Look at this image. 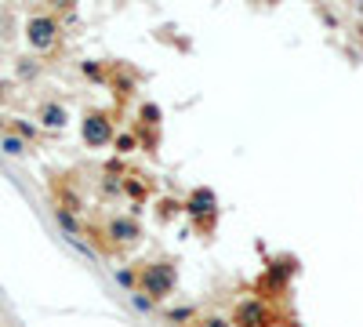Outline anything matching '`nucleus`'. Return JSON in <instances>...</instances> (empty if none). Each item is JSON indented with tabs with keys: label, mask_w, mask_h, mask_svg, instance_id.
<instances>
[{
	"label": "nucleus",
	"mask_w": 363,
	"mask_h": 327,
	"mask_svg": "<svg viewBox=\"0 0 363 327\" xmlns=\"http://www.w3.org/2000/svg\"><path fill=\"white\" fill-rule=\"evenodd\" d=\"M51 33H55L51 22H33V44H40V48H44V44H51Z\"/></svg>",
	"instance_id": "obj_2"
},
{
	"label": "nucleus",
	"mask_w": 363,
	"mask_h": 327,
	"mask_svg": "<svg viewBox=\"0 0 363 327\" xmlns=\"http://www.w3.org/2000/svg\"><path fill=\"white\" fill-rule=\"evenodd\" d=\"M145 283L153 288V295H164V291H171L175 276H171V269H164V266H153V269L145 273Z\"/></svg>",
	"instance_id": "obj_1"
},
{
	"label": "nucleus",
	"mask_w": 363,
	"mask_h": 327,
	"mask_svg": "<svg viewBox=\"0 0 363 327\" xmlns=\"http://www.w3.org/2000/svg\"><path fill=\"white\" fill-rule=\"evenodd\" d=\"M88 139L91 142H105V139H110V127H105V124H88Z\"/></svg>",
	"instance_id": "obj_3"
}]
</instances>
